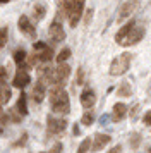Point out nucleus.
Masks as SVG:
<instances>
[{"label":"nucleus","instance_id":"nucleus-23","mask_svg":"<svg viewBox=\"0 0 151 153\" xmlns=\"http://www.w3.org/2000/svg\"><path fill=\"white\" fill-rule=\"evenodd\" d=\"M91 143H93V139H91V138H84V141H82L81 145H79V148H77V152H79V153L88 152L89 148H91Z\"/></svg>","mask_w":151,"mask_h":153},{"label":"nucleus","instance_id":"nucleus-27","mask_svg":"<svg viewBox=\"0 0 151 153\" xmlns=\"http://www.w3.org/2000/svg\"><path fill=\"white\" fill-rule=\"evenodd\" d=\"M91 17H93V9H88L86 10V16H84V24H89L91 22Z\"/></svg>","mask_w":151,"mask_h":153},{"label":"nucleus","instance_id":"nucleus-14","mask_svg":"<svg viewBox=\"0 0 151 153\" xmlns=\"http://www.w3.org/2000/svg\"><path fill=\"white\" fill-rule=\"evenodd\" d=\"M95 103H96V95H95V91L89 90V88L82 91V95H81V105H82V107H84V108H91Z\"/></svg>","mask_w":151,"mask_h":153},{"label":"nucleus","instance_id":"nucleus-3","mask_svg":"<svg viewBox=\"0 0 151 153\" xmlns=\"http://www.w3.org/2000/svg\"><path fill=\"white\" fill-rule=\"evenodd\" d=\"M130 60H132V53L129 52H124L115 57L110 64V76H124L130 67Z\"/></svg>","mask_w":151,"mask_h":153},{"label":"nucleus","instance_id":"nucleus-21","mask_svg":"<svg viewBox=\"0 0 151 153\" xmlns=\"http://www.w3.org/2000/svg\"><path fill=\"white\" fill-rule=\"evenodd\" d=\"M81 122L84 126H91L93 122H95V114L89 110V108H86V112L82 114V117H81Z\"/></svg>","mask_w":151,"mask_h":153},{"label":"nucleus","instance_id":"nucleus-31","mask_svg":"<svg viewBox=\"0 0 151 153\" xmlns=\"http://www.w3.org/2000/svg\"><path fill=\"white\" fill-rule=\"evenodd\" d=\"M137 112H139V105H134V108L130 110V117L134 119V120L137 119Z\"/></svg>","mask_w":151,"mask_h":153},{"label":"nucleus","instance_id":"nucleus-34","mask_svg":"<svg viewBox=\"0 0 151 153\" xmlns=\"http://www.w3.org/2000/svg\"><path fill=\"white\" fill-rule=\"evenodd\" d=\"M74 134H79V126H77V124L74 126Z\"/></svg>","mask_w":151,"mask_h":153},{"label":"nucleus","instance_id":"nucleus-18","mask_svg":"<svg viewBox=\"0 0 151 153\" xmlns=\"http://www.w3.org/2000/svg\"><path fill=\"white\" fill-rule=\"evenodd\" d=\"M117 93H118V97H125L129 98L130 95H132V88H130V84L127 83V81H124V83H120V86H118V90H117Z\"/></svg>","mask_w":151,"mask_h":153},{"label":"nucleus","instance_id":"nucleus-36","mask_svg":"<svg viewBox=\"0 0 151 153\" xmlns=\"http://www.w3.org/2000/svg\"><path fill=\"white\" fill-rule=\"evenodd\" d=\"M77 2H82V4H84V2H86V0H77Z\"/></svg>","mask_w":151,"mask_h":153},{"label":"nucleus","instance_id":"nucleus-38","mask_svg":"<svg viewBox=\"0 0 151 153\" xmlns=\"http://www.w3.org/2000/svg\"><path fill=\"white\" fill-rule=\"evenodd\" d=\"M0 114H2V105H0Z\"/></svg>","mask_w":151,"mask_h":153},{"label":"nucleus","instance_id":"nucleus-22","mask_svg":"<svg viewBox=\"0 0 151 153\" xmlns=\"http://www.w3.org/2000/svg\"><path fill=\"white\" fill-rule=\"evenodd\" d=\"M9 42V28L7 26H2L0 28V50L4 48Z\"/></svg>","mask_w":151,"mask_h":153},{"label":"nucleus","instance_id":"nucleus-30","mask_svg":"<svg viewBox=\"0 0 151 153\" xmlns=\"http://www.w3.org/2000/svg\"><path fill=\"white\" fill-rule=\"evenodd\" d=\"M45 47H47V43H45V42H36L33 48H34V52H40V50L45 48Z\"/></svg>","mask_w":151,"mask_h":153},{"label":"nucleus","instance_id":"nucleus-1","mask_svg":"<svg viewBox=\"0 0 151 153\" xmlns=\"http://www.w3.org/2000/svg\"><path fill=\"white\" fill-rule=\"evenodd\" d=\"M144 38V26H141L136 21L125 22L122 28L115 33V42L122 47H130L136 45Z\"/></svg>","mask_w":151,"mask_h":153},{"label":"nucleus","instance_id":"nucleus-32","mask_svg":"<svg viewBox=\"0 0 151 153\" xmlns=\"http://www.w3.org/2000/svg\"><path fill=\"white\" fill-rule=\"evenodd\" d=\"M50 152H52V153H55V152H62V145H55L53 148L50 150Z\"/></svg>","mask_w":151,"mask_h":153},{"label":"nucleus","instance_id":"nucleus-9","mask_svg":"<svg viewBox=\"0 0 151 153\" xmlns=\"http://www.w3.org/2000/svg\"><path fill=\"white\" fill-rule=\"evenodd\" d=\"M29 83H31L29 71H27V69H22V67H19V71L16 72V76H14V79H12L14 88H19V90H22V88H26Z\"/></svg>","mask_w":151,"mask_h":153},{"label":"nucleus","instance_id":"nucleus-17","mask_svg":"<svg viewBox=\"0 0 151 153\" xmlns=\"http://www.w3.org/2000/svg\"><path fill=\"white\" fill-rule=\"evenodd\" d=\"M10 100V88L7 83H0V105H5Z\"/></svg>","mask_w":151,"mask_h":153},{"label":"nucleus","instance_id":"nucleus-5","mask_svg":"<svg viewBox=\"0 0 151 153\" xmlns=\"http://www.w3.org/2000/svg\"><path fill=\"white\" fill-rule=\"evenodd\" d=\"M48 36H50V42L52 43H60L65 40V31H64V26H62V21H57L55 19L50 28H48Z\"/></svg>","mask_w":151,"mask_h":153},{"label":"nucleus","instance_id":"nucleus-11","mask_svg":"<svg viewBox=\"0 0 151 153\" xmlns=\"http://www.w3.org/2000/svg\"><path fill=\"white\" fill-rule=\"evenodd\" d=\"M127 114H129L127 105L118 102V103L113 105V110H112V120H113V122H120V120H124V119L127 117Z\"/></svg>","mask_w":151,"mask_h":153},{"label":"nucleus","instance_id":"nucleus-33","mask_svg":"<svg viewBox=\"0 0 151 153\" xmlns=\"http://www.w3.org/2000/svg\"><path fill=\"white\" fill-rule=\"evenodd\" d=\"M118 152H122V146H113V148L110 150V153H118Z\"/></svg>","mask_w":151,"mask_h":153},{"label":"nucleus","instance_id":"nucleus-10","mask_svg":"<svg viewBox=\"0 0 151 153\" xmlns=\"http://www.w3.org/2000/svg\"><path fill=\"white\" fill-rule=\"evenodd\" d=\"M74 5V0H57V9H58V12L55 14V19L57 21H62L64 17H67L69 12H70V9Z\"/></svg>","mask_w":151,"mask_h":153},{"label":"nucleus","instance_id":"nucleus-13","mask_svg":"<svg viewBox=\"0 0 151 153\" xmlns=\"http://www.w3.org/2000/svg\"><path fill=\"white\" fill-rule=\"evenodd\" d=\"M93 141H95V143L91 145V148L98 152V150H103V148H105V146H107L110 141H112V136H110V134H103V132H98V134L95 136V139H93Z\"/></svg>","mask_w":151,"mask_h":153},{"label":"nucleus","instance_id":"nucleus-25","mask_svg":"<svg viewBox=\"0 0 151 153\" xmlns=\"http://www.w3.org/2000/svg\"><path fill=\"white\" fill-rule=\"evenodd\" d=\"M76 83H77V84H82V83H84V69H82V67H79V69H77V77H76Z\"/></svg>","mask_w":151,"mask_h":153},{"label":"nucleus","instance_id":"nucleus-2","mask_svg":"<svg viewBox=\"0 0 151 153\" xmlns=\"http://www.w3.org/2000/svg\"><path fill=\"white\" fill-rule=\"evenodd\" d=\"M50 107L57 115H67L70 112V102H69V95L67 91L64 90V86L58 84H52L50 88Z\"/></svg>","mask_w":151,"mask_h":153},{"label":"nucleus","instance_id":"nucleus-4","mask_svg":"<svg viewBox=\"0 0 151 153\" xmlns=\"http://www.w3.org/2000/svg\"><path fill=\"white\" fill-rule=\"evenodd\" d=\"M67 127V120L58 115H48L47 117V129L50 134H60Z\"/></svg>","mask_w":151,"mask_h":153},{"label":"nucleus","instance_id":"nucleus-7","mask_svg":"<svg viewBox=\"0 0 151 153\" xmlns=\"http://www.w3.org/2000/svg\"><path fill=\"white\" fill-rule=\"evenodd\" d=\"M137 7H139V0H127L122 7H120V10H118V17H117V21L124 22L125 19H129L130 16L137 10Z\"/></svg>","mask_w":151,"mask_h":153},{"label":"nucleus","instance_id":"nucleus-29","mask_svg":"<svg viewBox=\"0 0 151 153\" xmlns=\"http://www.w3.org/2000/svg\"><path fill=\"white\" fill-rule=\"evenodd\" d=\"M26 139H27V134H22V138L21 139H17V141H16V143H14V148H16V146H22L24 145V143H26Z\"/></svg>","mask_w":151,"mask_h":153},{"label":"nucleus","instance_id":"nucleus-26","mask_svg":"<svg viewBox=\"0 0 151 153\" xmlns=\"http://www.w3.org/2000/svg\"><path fill=\"white\" fill-rule=\"evenodd\" d=\"M0 83H7V67L5 65L0 67Z\"/></svg>","mask_w":151,"mask_h":153},{"label":"nucleus","instance_id":"nucleus-15","mask_svg":"<svg viewBox=\"0 0 151 153\" xmlns=\"http://www.w3.org/2000/svg\"><path fill=\"white\" fill-rule=\"evenodd\" d=\"M38 53V59H40V64H50L53 60V48L52 47H45V48H41L40 52H36Z\"/></svg>","mask_w":151,"mask_h":153},{"label":"nucleus","instance_id":"nucleus-8","mask_svg":"<svg viewBox=\"0 0 151 153\" xmlns=\"http://www.w3.org/2000/svg\"><path fill=\"white\" fill-rule=\"evenodd\" d=\"M47 86H48L47 81L43 77L38 76V81H36V84H34L33 90H31V98L34 100V103H41L43 102V98L47 95Z\"/></svg>","mask_w":151,"mask_h":153},{"label":"nucleus","instance_id":"nucleus-24","mask_svg":"<svg viewBox=\"0 0 151 153\" xmlns=\"http://www.w3.org/2000/svg\"><path fill=\"white\" fill-rule=\"evenodd\" d=\"M139 143H141V134L139 132H132L130 134V146L136 150L137 146H139Z\"/></svg>","mask_w":151,"mask_h":153},{"label":"nucleus","instance_id":"nucleus-19","mask_svg":"<svg viewBox=\"0 0 151 153\" xmlns=\"http://www.w3.org/2000/svg\"><path fill=\"white\" fill-rule=\"evenodd\" d=\"M70 55H72V52H70V48H62L58 53H57V59H55V62L57 64H62V62H67L69 59H70Z\"/></svg>","mask_w":151,"mask_h":153},{"label":"nucleus","instance_id":"nucleus-16","mask_svg":"<svg viewBox=\"0 0 151 153\" xmlns=\"http://www.w3.org/2000/svg\"><path fill=\"white\" fill-rule=\"evenodd\" d=\"M26 100H27V97H26V93L22 91V93L19 95L17 103H16V108L21 112V115H22V117H24V115H27V102H26Z\"/></svg>","mask_w":151,"mask_h":153},{"label":"nucleus","instance_id":"nucleus-35","mask_svg":"<svg viewBox=\"0 0 151 153\" xmlns=\"http://www.w3.org/2000/svg\"><path fill=\"white\" fill-rule=\"evenodd\" d=\"M10 0H0V4H9Z\"/></svg>","mask_w":151,"mask_h":153},{"label":"nucleus","instance_id":"nucleus-28","mask_svg":"<svg viewBox=\"0 0 151 153\" xmlns=\"http://www.w3.org/2000/svg\"><path fill=\"white\" fill-rule=\"evenodd\" d=\"M143 122L146 126H151V110H148L146 114H144V117H143Z\"/></svg>","mask_w":151,"mask_h":153},{"label":"nucleus","instance_id":"nucleus-20","mask_svg":"<svg viewBox=\"0 0 151 153\" xmlns=\"http://www.w3.org/2000/svg\"><path fill=\"white\" fill-rule=\"evenodd\" d=\"M14 62L17 64H22V62H26V57H27V53H26V50H22V48H19V50H16L14 52Z\"/></svg>","mask_w":151,"mask_h":153},{"label":"nucleus","instance_id":"nucleus-6","mask_svg":"<svg viewBox=\"0 0 151 153\" xmlns=\"http://www.w3.org/2000/svg\"><path fill=\"white\" fill-rule=\"evenodd\" d=\"M17 28H19V31L24 36H27V38H36V26H34V22L31 21L27 16H21L19 17Z\"/></svg>","mask_w":151,"mask_h":153},{"label":"nucleus","instance_id":"nucleus-12","mask_svg":"<svg viewBox=\"0 0 151 153\" xmlns=\"http://www.w3.org/2000/svg\"><path fill=\"white\" fill-rule=\"evenodd\" d=\"M45 16H47V7H45V4L36 2L33 7H31V19H33V22H40L41 19H45Z\"/></svg>","mask_w":151,"mask_h":153},{"label":"nucleus","instance_id":"nucleus-37","mask_svg":"<svg viewBox=\"0 0 151 153\" xmlns=\"http://www.w3.org/2000/svg\"><path fill=\"white\" fill-rule=\"evenodd\" d=\"M2 131H4V129H2V127H0V134H2Z\"/></svg>","mask_w":151,"mask_h":153}]
</instances>
